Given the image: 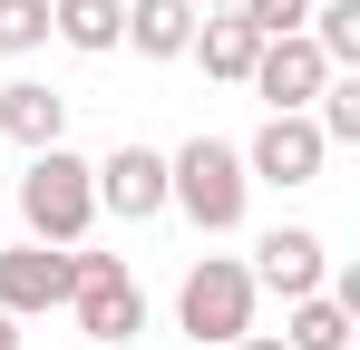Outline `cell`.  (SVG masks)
<instances>
[{"label": "cell", "instance_id": "1", "mask_svg": "<svg viewBox=\"0 0 360 350\" xmlns=\"http://www.w3.org/2000/svg\"><path fill=\"white\" fill-rule=\"evenodd\" d=\"M20 233L49 243V253H78L98 233V175H88L78 146H39L20 166Z\"/></svg>", "mask_w": 360, "mask_h": 350}, {"label": "cell", "instance_id": "2", "mask_svg": "<svg viewBox=\"0 0 360 350\" xmlns=\"http://www.w3.org/2000/svg\"><path fill=\"white\" fill-rule=\"evenodd\" d=\"M243 205H253V175L234 136H185L166 156V214H185L195 233H243Z\"/></svg>", "mask_w": 360, "mask_h": 350}, {"label": "cell", "instance_id": "3", "mask_svg": "<svg viewBox=\"0 0 360 350\" xmlns=\"http://www.w3.org/2000/svg\"><path fill=\"white\" fill-rule=\"evenodd\" d=\"M68 321H78V341L98 350H127L136 331H146V292H136V273H127L117 253H68Z\"/></svg>", "mask_w": 360, "mask_h": 350}, {"label": "cell", "instance_id": "4", "mask_svg": "<svg viewBox=\"0 0 360 350\" xmlns=\"http://www.w3.org/2000/svg\"><path fill=\"white\" fill-rule=\"evenodd\" d=\"M253 302H263V292H253V273H243L234 253H205L176 283V331L195 350H234L243 331H253Z\"/></svg>", "mask_w": 360, "mask_h": 350}, {"label": "cell", "instance_id": "5", "mask_svg": "<svg viewBox=\"0 0 360 350\" xmlns=\"http://www.w3.org/2000/svg\"><path fill=\"white\" fill-rule=\"evenodd\" d=\"M321 166H331V146H321V127L311 117H263L253 136H243V175L253 185H321Z\"/></svg>", "mask_w": 360, "mask_h": 350}, {"label": "cell", "instance_id": "6", "mask_svg": "<svg viewBox=\"0 0 360 350\" xmlns=\"http://www.w3.org/2000/svg\"><path fill=\"white\" fill-rule=\"evenodd\" d=\"M88 175H98V214H117V224H156V214H166V156H156V146L127 136V146H108Z\"/></svg>", "mask_w": 360, "mask_h": 350}, {"label": "cell", "instance_id": "7", "mask_svg": "<svg viewBox=\"0 0 360 350\" xmlns=\"http://www.w3.org/2000/svg\"><path fill=\"white\" fill-rule=\"evenodd\" d=\"M321 78H331V58L292 30V39H263V49H253V78H243V88H253L273 117H302L311 98H321Z\"/></svg>", "mask_w": 360, "mask_h": 350}, {"label": "cell", "instance_id": "8", "mask_svg": "<svg viewBox=\"0 0 360 350\" xmlns=\"http://www.w3.org/2000/svg\"><path fill=\"white\" fill-rule=\"evenodd\" d=\"M243 273H253V292H283V302H302V292H321V283H331V243H321L311 224H273L263 243H253V263H243Z\"/></svg>", "mask_w": 360, "mask_h": 350}, {"label": "cell", "instance_id": "9", "mask_svg": "<svg viewBox=\"0 0 360 350\" xmlns=\"http://www.w3.org/2000/svg\"><path fill=\"white\" fill-rule=\"evenodd\" d=\"M0 311L10 321H49V311H68V253H49V243H10L0 253Z\"/></svg>", "mask_w": 360, "mask_h": 350}, {"label": "cell", "instance_id": "10", "mask_svg": "<svg viewBox=\"0 0 360 350\" xmlns=\"http://www.w3.org/2000/svg\"><path fill=\"white\" fill-rule=\"evenodd\" d=\"M0 136H10L20 156L68 146V98L49 88V78H10V88H0Z\"/></svg>", "mask_w": 360, "mask_h": 350}, {"label": "cell", "instance_id": "11", "mask_svg": "<svg viewBox=\"0 0 360 350\" xmlns=\"http://www.w3.org/2000/svg\"><path fill=\"white\" fill-rule=\"evenodd\" d=\"M195 0H127V39L117 49H136V58H185V39H195Z\"/></svg>", "mask_w": 360, "mask_h": 350}, {"label": "cell", "instance_id": "12", "mask_svg": "<svg viewBox=\"0 0 360 350\" xmlns=\"http://www.w3.org/2000/svg\"><path fill=\"white\" fill-rule=\"evenodd\" d=\"M253 49H263V39L243 30L234 10H205V20H195V39H185V58H205V78H224V88L253 78Z\"/></svg>", "mask_w": 360, "mask_h": 350}, {"label": "cell", "instance_id": "13", "mask_svg": "<svg viewBox=\"0 0 360 350\" xmlns=\"http://www.w3.org/2000/svg\"><path fill=\"white\" fill-rule=\"evenodd\" d=\"M49 39H68L78 58H108L127 39V0H49Z\"/></svg>", "mask_w": 360, "mask_h": 350}, {"label": "cell", "instance_id": "14", "mask_svg": "<svg viewBox=\"0 0 360 350\" xmlns=\"http://www.w3.org/2000/svg\"><path fill=\"white\" fill-rule=\"evenodd\" d=\"M351 311L331 302V292H302V302H283V350H351Z\"/></svg>", "mask_w": 360, "mask_h": 350}, {"label": "cell", "instance_id": "15", "mask_svg": "<svg viewBox=\"0 0 360 350\" xmlns=\"http://www.w3.org/2000/svg\"><path fill=\"white\" fill-rule=\"evenodd\" d=\"M311 127H321V146H360V68H331L321 78V98H311Z\"/></svg>", "mask_w": 360, "mask_h": 350}, {"label": "cell", "instance_id": "16", "mask_svg": "<svg viewBox=\"0 0 360 350\" xmlns=\"http://www.w3.org/2000/svg\"><path fill=\"white\" fill-rule=\"evenodd\" d=\"M302 39L331 58V68H360V0H321V10L302 20Z\"/></svg>", "mask_w": 360, "mask_h": 350}, {"label": "cell", "instance_id": "17", "mask_svg": "<svg viewBox=\"0 0 360 350\" xmlns=\"http://www.w3.org/2000/svg\"><path fill=\"white\" fill-rule=\"evenodd\" d=\"M49 49V0H0V58Z\"/></svg>", "mask_w": 360, "mask_h": 350}, {"label": "cell", "instance_id": "18", "mask_svg": "<svg viewBox=\"0 0 360 350\" xmlns=\"http://www.w3.org/2000/svg\"><path fill=\"white\" fill-rule=\"evenodd\" d=\"M234 20L253 30V39H292L302 20H311V0H234Z\"/></svg>", "mask_w": 360, "mask_h": 350}, {"label": "cell", "instance_id": "19", "mask_svg": "<svg viewBox=\"0 0 360 350\" xmlns=\"http://www.w3.org/2000/svg\"><path fill=\"white\" fill-rule=\"evenodd\" d=\"M234 350H283V331H243V341Z\"/></svg>", "mask_w": 360, "mask_h": 350}, {"label": "cell", "instance_id": "20", "mask_svg": "<svg viewBox=\"0 0 360 350\" xmlns=\"http://www.w3.org/2000/svg\"><path fill=\"white\" fill-rule=\"evenodd\" d=\"M0 350H20V321H10V311H0Z\"/></svg>", "mask_w": 360, "mask_h": 350}, {"label": "cell", "instance_id": "21", "mask_svg": "<svg viewBox=\"0 0 360 350\" xmlns=\"http://www.w3.org/2000/svg\"><path fill=\"white\" fill-rule=\"evenodd\" d=\"M195 10H234V0H195Z\"/></svg>", "mask_w": 360, "mask_h": 350}, {"label": "cell", "instance_id": "22", "mask_svg": "<svg viewBox=\"0 0 360 350\" xmlns=\"http://www.w3.org/2000/svg\"><path fill=\"white\" fill-rule=\"evenodd\" d=\"M78 350H98V341H78Z\"/></svg>", "mask_w": 360, "mask_h": 350}]
</instances>
